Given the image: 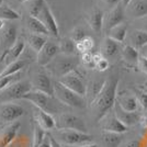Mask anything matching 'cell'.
I'll use <instances>...</instances> for the list:
<instances>
[{"instance_id": "1", "label": "cell", "mask_w": 147, "mask_h": 147, "mask_svg": "<svg viewBox=\"0 0 147 147\" xmlns=\"http://www.w3.org/2000/svg\"><path fill=\"white\" fill-rule=\"evenodd\" d=\"M119 85V79L117 77H112L105 80L102 91L100 92L96 101L90 105L92 110L96 113V121L100 122V120L107 115L114 104L117 102V90Z\"/></svg>"}, {"instance_id": "2", "label": "cell", "mask_w": 147, "mask_h": 147, "mask_svg": "<svg viewBox=\"0 0 147 147\" xmlns=\"http://www.w3.org/2000/svg\"><path fill=\"white\" fill-rule=\"evenodd\" d=\"M79 61L75 56H68L64 54H58L47 66H45L47 71L58 79L66 76L67 74L76 70Z\"/></svg>"}, {"instance_id": "3", "label": "cell", "mask_w": 147, "mask_h": 147, "mask_svg": "<svg viewBox=\"0 0 147 147\" xmlns=\"http://www.w3.org/2000/svg\"><path fill=\"white\" fill-rule=\"evenodd\" d=\"M54 96L61 104H65L70 108L82 109L86 107V99L61 85L59 81L54 82Z\"/></svg>"}, {"instance_id": "4", "label": "cell", "mask_w": 147, "mask_h": 147, "mask_svg": "<svg viewBox=\"0 0 147 147\" xmlns=\"http://www.w3.org/2000/svg\"><path fill=\"white\" fill-rule=\"evenodd\" d=\"M23 100L30 101L33 105H35V108H38L41 110H43L46 113L49 114H55L58 111V107H57V102H59L55 97H51L46 93H43L37 90H31L24 94Z\"/></svg>"}, {"instance_id": "5", "label": "cell", "mask_w": 147, "mask_h": 147, "mask_svg": "<svg viewBox=\"0 0 147 147\" xmlns=\"http://www.w3.org/2000/svg\"><path fill=\"white\" fill-rule=\"evenodd\" d=\"M55 138L66 146H81L93 141L92 135L74 129H57Z\"/></svg>"}, {"instance_id": "6", "label": "cell", "mask_w": 147, "mask_h": 147, "mask_svg": "<svg viewBox=\"0 0 147 147\" xmlns=\"http://www.w3.org/2000/svg\"><path fill=\"white\" fill-rule=\"evenodd\" d=\"M33 89L32 84L28 80L17 81L2 91H0V103L2 102H12L13 100H19L24 97L28 92Z\"/></svg>"}, {"instance_id": "7", "label": "cell", "mask_w": 147, "mask_h": 147, "mask_svg": "<svg viewBox=\"0 0 147 147\" xmlns=\"http://www.w3.org/2000/svg\"><path fill=\"white\" fill-rule=\"evenodd\" d=\"M23 107L13 102L0 103V125H8L24 115Z\"/></svg>"}, {"instance_id": "8", "label": "cell", "mask_w": 147, "mask_h": 147, "mask_svg": "<svg viewBox=\"0 0 147 147\" xmlns=\"http://www.w3.org/2000/svg\"><path fill=\"white\" fill-rule=\"evenodd\" d=\"M57 129H74L84 133H88L87 125L81 117L71 113H61L56 119Z\"/></svg>"}, {"instance_id": "9", "label": "cell", "mask_w": 147, "mask_h": 147, "mask_svg": "<svg viewBox=\"0 0 147 147\" xmlns=\"http://www.w3.org/2000/svg\"><path fill=\"white\" fill-rule=\"evenodd\" d=\"M57 81H59L61 85H64L65 87H67L68 89L73 90L74 92L78 93L79 96L86 99L87 84L82 78V75L77 69L71 71V73L67 74L66 76L59 78Z\"/></svg>"}, {"instance_id": "10", "label": "cell", "mask_w": 147, "mask_h": 147, "mask_svg": "<svg viewBox=\"0 0 147 147\" xmlns=\"http://www.w3.org/2000/svg\"><path fill=\"white\" fill-rule=\"evenodd\" d=\"M32 87L34 90L41 91L43 93H46L51 97H55L54 96V82L51 80L49 75L45 73H37L33 80L31 81Z\"/></svg>"}, {"instance_id": "11", "label": "cell", "mask_w": 147, "mask_h": 147, "mask_svg": "<svg viewBox=\"0 0 147 147\" xmlns=\"http://www.w3.org/2000/svg\"><path fill=\"white\" fill-rule=\"evenodd\" d=\"M101 129L105 132H113V133H126L129 131V127L126 125H124L119 119L117 117L115 113L110 114L108 113L107 115H104L101 120Z\"/></svg>"}, {"instance_id": "12", "label": "cell", "mask_w": 147, "mask_h": 147, "mask_svg": "<svg viewBox=\"0 0 147 147\" xmlns=\"http://www.w3.org/2000/svg\"><path fill=\"white\" fill-rule=\"evenodd\" d=\"M58 54H61L58 44L47 41V43L44 45V47L41 49V52L37 54V64L40 66H47Z\"/></svg>"}, {"instance_id": "13", "label": "cell", "mask_w": 147, "mask_h": 147, "mask_svg": "<svg viewBox=\"0 0 147 147\" xmlns=\"http://www.w3.org/2000/svg\"><path fill=\"white\" fill-rule=\"evenodd\" d=\"M124 22V7L122 5L112 8L108 12L107 16H104V25L103 29L108 33L111 29L114 26L121 24Z\"/></svg>"}, {"instance_id": "14", "label": "cell", "mask_w": 147, "mask_h": 147, "mask_svg": "<svg viewBox=\"0 0 147 147\" xmlns=\"http://www.w3.org/2000/svg\"><path fill=\"white\" fill-rule=\"evenodd\" d=\"M38 19L43 22V24L46 26V29L49 30V34L53 35L54 37H57L59 35V30H58V25L55 20V17L52 12V10L49 9V5L45 2L43 6V9L38 16Z\"/></svg>"}, {"instance_id": "15", "label": "cell", "mask_w": 147, "mask_h": 147, "mask_svg": "<svg viewBox=\"0 0 147 147\" xmlns=\"http://www.w3.org/2000/svg\"><path fill=\"white\" fill-rule=\"evenodd\" d=\"M33 117H34L35 123L44 131L49 132V131L56 129V119H54L52 114L46 113L38 108H35L33 111Z\"/></svg>"}, {"instance_id": "16", "label": "cell", "mask_w": 147, "mask_h": 147, "mask_svg": "<svg viewBox=\"0 0 147 147\" xmlns=\"http://www.w3.org/2000/svg\"><path fill=\"white\" fill-rule=\"evenodd\" d=\"M114 113L117 119L127 127L134 126L141 121V114L137 111L136 112H127V111L123 110L117 102H115L114 104Z\"/></svg>"}, {"instance_id": "17", "label": "cell", "mask_w": 147, "mask_h": 147, "mask_svg": "<svg viewBox=\"0 0 147 147\" xmlns=\"http://www.w3.org/2000/svg\"><path fill=\"white\" fill-rule=\"evenodd\" d=\"M25 49V43L23 40L18 38V41L13 44L10 49L7 52L2 53V55L0 57V63H7L10 64L12 61H16L19 59V57L21 56V54L23 53V51Z\"/></svg>"}, {"instance_id": "18", "label": "cell", "mask_w": 147, "mask_h": 147, "mask_svg": "<svg viewBox=\"0 0 147 147\" xmlns=\"http://www.w3.org/2000/svg\"><path fill=\"white\" fill-rule=\"evenodd\" d=\"M125 10L132 19L140 20L147 17V0H132Z\"/></svg>"}, {"instance_id": "19", "label": "cell", "mask_w": 147, "mask_h": 147, "mask_svg": "<svg viewBox=\"0 0 147 147\" xmlns=\"http://www.w3.org/2000/svg\"><path fill=\"white\" fill-rule=\"evenodd\" d=\"M21 126V123L19 121L8 124L2 129H0V147H7L10 145V143L16 138L18 134V131Z\"/></svg>"}, {"instance_id": "20", "label": "cell", "mask_w": 147, "mask_h": 147, "mask_svg": "<svg viewBox=\"0 0 147 147\" xmlns=\"http://www.w3.org/2000/svg\"><path fill=\"white\" fill-rule=\"evenodd\" d=\"M17 28L16 25L9 24L6 25L2 29V33H1V46L3 49V53L7 52L8 49L12 46L13 44L18 41V34H17Z\"/></svg>"}, {"instance_id": "21", "label": "cell", "mask_w": 147, "mask_h": 147, "mask_svg": "<svg viewBox=\"0 0 147 147\" xmlns=\"http://www.w3.org/2000/svg\"><path fill=\"white\" fill-rule=\"evenodd\" d=\"M117 102L120 104V107L123 110L127 112H136L138 110V99L134 94L129 93H121L117 98Z\"/></svg>"}, {"instance_id": "22", "label": "cell", "mask_w": 147, "mask_h": 147, "mask_svg": "<svg viewBox=\"0 0 147 147\" xmlns=\"http://www.w3.org/2000/svg\"><path fill=\"white\" fill-rule=\"evenodd\" d=\"M104 84H105V80H93L87 85L86 101L89 105H91L96 101V99L98 98L100 92L103 89Z\"/></svg>"}, {"instance_id": "23", "label": "cell", "mask_w": 147, "mask_h": 147, "mask_svg": "<svg viewBox=\"0 0 147 147\" xmlns=\"http://www.w3.org/2000/svg\"><path fill=\"white\" fill-rule=\"evenodd\" d=\"M89 25L94 33L100 34L102 32L104 25V12L102 10L98 8H94L92 10L89 17Z\"/></svg>"}, {"instance_id": "24", "label": "cell", "mask_w": 147, "mask_h": 147, "mask_svg": "<svg viewBox=\"0 0 147 147\" xmlns=\"http://www.w3.org/2000/svg\"><path fill=\"white\" fill-rule=\"evenodd\" d=\"M26 26L33 34H38V35H44V36L49 34V30L46 29V26L38 18H34V17L30 16L26 19Z\"/></svg>"}, {"instance_id": "25", "label": "cell", "mask_w": 147, "mask_h": 147, "mask_svg": "<svg viewBox=\"0 0 147 147\" xmlns=\"http://www.w3.org/2000/svg\"><path fill=\"white\" fill-rule=\"evenodd\" d=\"M122 58L124 59L125 63H127L129 65H135L138 63V59H140V52L138 49H136L134 46H132L131 44H126L123 46L122 51Z\"/></svg>"}, {"instance_id": "26", "label": "cell", "mask_w": 147, "mask_h": 147, "mask_svg": "<svg viewBox=\"0 0 147 147\" xmlns=\"http://www.w3.org/2000/svg\"><path fill=\"white\" fill-rule=\"evenodd\" d=\"M129 40L132 42V46L136 49H142L147 46V31H143L136 29L131 33Z\"/></svg>"}, {"instance_id": "27", "label": "cell", "mask_w": 147, "mask_h": 147, "mask_svg": "<svg viewBox=\"0 0 147 147\" xmlns=\"http://www.w3.org/2000/svg\"><path fill=\"white\" fill-rule=\"evenodd\" d=\"M120 44L119 42L112 40L111 37L107 36L102 44V55L104 57H113L120 52Z\"/></svg>"}, {"instance_id": "28", "label": "cell", "mask_w": 147, "mask_h": 147, "mask_svg": "<svg viewBox=\"0 0 147 147\" xmlns=\"http://www.w3.org/2000/svg\"><path fill=\"white\" fill-rule=\"evenodd\" d=\"M127 29H129L127 24H126L125 22H123L121 24L114 26L113 29H111L107 34H108V36L111 37L112 40H114V41H117V42L122 44L123 42L125 41L126 35H127Z\"/></svg>"}, {"instance_id": "29", "label": "cell", "mask_w": 147, "mask_h": 147, "mask_svg": "<svg viewBox=\"0 0 147 147\" xmlns=\"http://www.w3.org/2000/svg\"><path fill=\"white\" fill-rule=\"evenodd\" d=\"M26 65H28V61H25V59H18V61L8 64L6 67L2 69V71L0 73V78L1 77H6V76H12V75L19 74Z\"/></svg>"}, {"instance_id": "30", "label": "cell", "mask_w": 147, "mask_h": 147, "mask_svg": "<svg viewBox=\"0 0 147 147\" xmlns=\"http://www.w3.org/2000/svg\"><path fill=\"white\" fill-rule=\"evenodd\" d=\"M28 43L30 45V47L36 54L41 52V49L44 47V45L47 43V38L44 35H38V34H33L31 33L28 35Z\"/></svg>"}, {"instance_id": "31", "label": "cell", "mask_w": 147, "mask_h": 147, "mask_svg": "<svg viewBox=\"0 0 147 147\" xmlns=\"http://www.w3.org/2000/svg\"><path fill=\"white\" fill-rule=\"evenodd\" d=\"M102 141L107 147H119L122 143L123 136L120 133H113V132H102Z\"/></svg>"}, {"instance_id": "32", "label": "cell", "mask_w": 147, "mask_h": 147, "mask_svg": "<svg viewBox=\"0 0 147 147\" xmlns=\"http://www.w3.org/2000/svg\"><path fill=\"white\" fill-rule=\"evenodd\" d=\"M58 46H59L61 54H64V55L75 56V53L77 51L76 43L74 42L70 37H64V38H61V42L58 43Z\"/></svg>"}, {"instance_id": "33", "label": "cell", "mask_w": 147, "mask_h": 147, "mask_svg": "<svg viewBox=\"0 0 147 147\" xmlns=\"http://www.w3.org/2000/svg\"><path fill=\"white\" fill-rule=\"evenodd\" d=\"M21 18L20 14H19L16 10L11 9L10 7L6 5V3H2L0 6V19L1 20H19Z\"/></svg>"}, {"instance_id": "34", "label": "cell", "mask_w": 147, "mask_h": 147, "mask_svg": "<svg viewBox=\"0 0 147 147\" xmlns=\"http://www.w3.org/2000/svg\"><path fill=\"white\" fill-rule=\"evenodd\" d=\"M94 46V40L92 38L91 36L87 35L86 37H84L81 41H79L78 43H76V47H77V51L84 54V53H87V52H91V49H93Z\"/></svg>"}, {"instance_id": "35", "label": "cell", "mask_w": 147, "mask_h": 147, "mask_svg": "<svg viewBox=\"0 0 147 147\" xmlns=\"http://www.w3.org/2000/svg\"><path fill=\"white\" fill-rule=\"evenodd\" d=\"M46 131H44L42 127H40L37 124L34 126V133H33V143H32V147H38L40 144L43 142V140L46 136Z\"/></svg>"}, {"instance_id": "36", "label": "cell", "mask_w": 147, "mask_h": 147, "mask_svg": "<svg viewBox=\"0 0 147 147\" xmlns=\"http://www.w3.org/2000/svg\"><path fill=\"white\" fill-rule=\"evenodd\" d=\"M45 3V0H34L30 6H29V12H30L31 17H34V18H38L40 13L43 9V6Z\"/></svg>"}, {"instance_id": "37", "label": "cell", "mask_w": 147, "mask_h": 147, "mask_svg": "<svg viewBox=\"0 0 147 147\" xmlns=\"http://www.w3.org/2000/svg\"><path fill=\"white\" fill-rule=\"evenodd\" d=\"M19 74L12 75V76H6V77H1L0 78V91H2L3 89H6L7 87L12 85L14 82L18 81Z\"/></svg>"}, {"instance_id": "38", "label": "cell", "mask_w": 147, "mask_h": 147, "mask_svg": "<svg viewBox=\"0 0 147 147\" xmlns=\"http://www.w3.org/2000/svg\"><path fill=\"white\" fill-rule=\"evenodd\" d=\"M86 36H87L86 31L84 30L82 28H80V26L75 28V29L70 32V38L73 40L75 43H78L79 41H81L84 37H86Z\"/></svg>"}, {"instance_id": "39", "label": "cell", "mask_w": 147, "mask_h": 147, "mask_svg": "<svg viewBox=\"0 0 147 147\" xmlns=\"http://www.w3.org/2000/svg\"><path fill=\"white\" fill-rule=\"evenodd\" d=\"M81 61L87 68H96L94 61H93V54L91 52H87L81 54Z\"/></svg>"}, {"instance_id": "40", "label": "cell", "mask_w": 147, "mask_h": 147, "mask_svg": "<svg viewBox=\"0 0 147 147\" xmlns=\"http://www.w3.org/2000/svg\"><path fill=\"white\" fill-rule=\"evenodd\" d=\"M110 66V63L107 59V57H102L99 61L96 63V69L99 70V71H105Z\"/></svg>"}, {"instance_id": "41", "label": "cell", "mask_w": 147, "mask_h": 147, "mask_svg": "<svg viewBox=\"0 0 147 147\" xmlns=\"http://www.w3.org/2000/svg\"><path fill=\"white\" fill-rule=\"evenodd\" d=\"M137 66L144 74H147V57L144 55L140 56V59L137 63Z\"/></svg>"}, {"instance_id": "42", "label": "cell", "mask_w": 147, "mask_h": 147, "mask_svg": "<svg viewBox=\"0 0 147 147\" xmlns=\"http://www.w3.org/2000/svg\"><path fill=\"white\" fill-rule=\"evenodd\" d=\"M136 97L138 99L140 104L146 110L147 109V93H145V92H140L138 94H136Z\"/></svg>"}, {"instance_id": "43", "label": "cell", "mask_w": 147, "mask_h": 147, "mask_svg": "<svg viewBox=\"0 0 147 147\" xmlns=\"http://www.w3.org/2000/svg\"><path fill=\"white\" fill-rule=\"evenodd\" d=\"M102 1L104 2V5L111 7V8H114V7L122 5V0H102Z\"/></svg>"}, {"instance_id": "44", "label": "cell", "mask_w": 147, "mask_h": 147, "mask_svg": "<svg viewBox=\"0 0 147 147\" xmlns=\"http://www.w3.org/2000/svg\"><path fill=\"white\" fill-rule=\"evenodd\" d=\"M38 147H52V143H51V137H49V134H46L45 138L43 140V142L40 144Z\"/></svg>"}, {"instance_id": "45", "label": "cell", "mask_w": 147, "mask_h": 147, "mask_svg": "<svg viewBox=\"0 0 147 147\" xmlns=\"http://www.w3.org/2000/svg\"><path fill=\"white\" fill-rule=\"evenodd\" d=\"M138 22H140V28H137V29H140V30H143V31H147V17L143 19H140L138 20Z\"/></svg>"}, {"instance_id": "46", "label": "cell", "mask_w": 147, "mask_h": 147, "mask_svg": "<svg viewBox=\"0 0 147 147\" xmlns=\"http://www.w3.org/2000/svg\"><path fill=\"white\" fill-rule=\"evenodd\" d=\"M124 147H141V145H140V142L138 141L133 140V141L127 142V143L124 145Z\"/></svg>"}, {"instance_id": "47", "label": "cell", "mask_w": 147, "mask_h": 147, "mask_svg": "<svg viewBox=\"0 0 147 147\" xmlns=\"http://www.w3.org/2000/svg\"><path fill=\"white\" fill-rule=\"evenodd\" d=\"M49 137H51V143H52V147H64L61 145L59 142L56 140L55 137L53 136V135H49Z\"/></svg>"}, {"instance_id": "48", "label": "cell", "mask_w": 147, "mask_h": 147, "mask_svg": "<svg viewBox=\"0 0 147 147\" xmlns=\"http://www.w3.org/2000/svg\"><path fill=\"white\" fill-rule=\"evenodd\" d=\"M66 147H98V145H97V144H94V143H90V144L81 145V146H66Z\"/></svg>"}, {"instance_id": "49", "label": "cell", "mask_w": 147, "mask_h": 147, "mask_svg": "<svg viewBox=\"0 0 147 147\" xmlns=\"http://www.w3.org/2000/svg\"><path fill=\"white\" fill-rule=\"evenodd\" d=\"M131 1H132V0H122V5H123V7L125 8V7L127 6V5H129V3L131 2Z\"/></svg>"}, {"instance_id": "50", "label": "cell", "mask_w": 147, "mask_h": 147, "mask_svg": "<svg viewBox=\"0 0 147 147\" xmlns=\"http://www.w3.org/2000/svg\"><path fill=\"white\" fill-rule=\"evenodd\" d=\"M5 26H6V23H5V21L0 19V30H2Z\"/></svg>"}, {"instance_id": "51", "label": "cell", "mask_w": 147, "mask_h": 147, "mask_svg": "<svg viewBox=\"0 0 147 147\" xmlns=\"http://www.w3.org/2000/svg\"><path fill=\"white\" fill-rule=\"evenodd\" d=\"M142 55H144V56H146V57H147V46H145V47H144V53H143Z\"/></svg>"}, {"instance_id": "52", "label": "cell", "mask_w": 147, "mask_h": 147, "mask_svg": "<svg viewBox=\"0 0 147 147\" xmlns=\"http://www.w3.org/2000/svg\"><path fill=\"white\" fill-rule=\"evenodd\" d=\"M145 126L147 127V109H146V113H145Z\"/></svg>"}, {"instance_id": "53", "label": "cell", "mask_w": 147, "mask_h": 147, "mask_svg": "<svg viewBox=\"0 0 147 147\" xmlns=\"http://www.w3.org/2000/svg\"><path fill=\"white\" fill-rule=\"evenodd\" d=\"M18 2H20V3H23V2H26V1H29V0H17Z\"/></svg>"}, {"instance_id": "54", "label": "cell", "mask_w": 147, "mask_h": 147, "mask_svg": "<svg viewBox=\"0 0 147 147\" xmlns=\"http://www.w3.org/2000/svg\"><path fill=\"white\" fill-rule=\"evenodd\" d=\"M2 3H3V1H2V0H0V6H1Z\"/></svg>"}]
</instances>
